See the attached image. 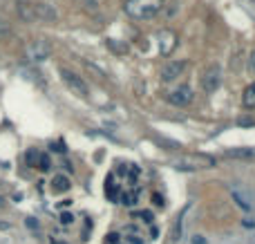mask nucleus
I'll list each match as a JSON object with an SVG mask.
<instances>
[{
  "label": "nucleus",
  "instance_id": "obj_18",
  "mask_svg": "<svg viewBox=\"0 0 255 244\" xmlns=\"http://www.w3.org/2000/svg\"><path fill=\"white\" fill-rule=\"evenodd\" d=\"M121 202H124L126 206H134V204H136V193H124Z\"/></svg>",
  "mask_w": 255,
  "mask_h": 244
},
{
  "label": "nucleus",
  "instance_id": "obj_20",
  "mask_svg": "<svg viewBox=\"0 0 255 244\" xmlns=\"http://www.w3.org/2000/svg\"><path fill=\"white\" fill-rule=\"evenodd\" d=\"M7 34H9V22L0 18V38H2V36H7Z\"/></svg>",
  "mask_w": 255,
  "mask_h": 244
},
{
  "label": "nucleus",
  "instance_id": "obj_3",
  "mask_svg": "<svg viewBox=\"0 0 255 244\" xmlns=\"http://www.w3.org/2000/svg\"><path fill=\"white\" fill-rule=\"evenodd\" d=\"M61 81L72 90V92L76 94V97H81V99H88L90 97L88 83H85V81L81 79L79 74H74L72 70H67V67H61Z\"/></svg>",
  "mask_w": 255,
  "mask_h": 244
},
{
  "label": "nucleus",
  "instance_id": "obj_9",
  "mask_svg": "<svg viewBox=\"0 0 255 244\" xmlns=\"http://www.w3.org/2000/svg\"><path fill=\"white\" fill-rule=\"evenodd\" d=\"M188 211H190V204L184 206V209L179 211V215L175 218V224H172V231H170V242L172 244H177L181 238H184V222H186V218H188Z\"/></svg>",
  "mask_w": 255,
  "mask_h": 244
},
{
  "label": "nucleus",
  "instance_id": "obj_2",
  "mask_svg": "<svg viewBox=\"0 0 255 244\" xmlns=\"http://www.w3.org/2000/svg\"><path fill=\"white\" fill-rule=\"evenodd\" d=\"M215 157L202 155V152H193V155H184L179 159L172 161V166L179 170H204V168H215Z\"/></svg>",
  "mask_w": 255,
  "mask_h": 244
},
{
  "label": "nucleus",
  "instance_id": "obj_15",
  "mask_svg": "<svg viewBox=\"0 0 255 244\" xmlns=\"http://www.w3.org/2000/svg\"><path fill=\"white\" fill-rule=\"evenodd\" d=\"M226 157H238V159H251V157H255V150H251V148H242V150H229L224 152Z\"/></svg>",
  "mask_w": 255,
  "mask_h": 244
},
{
  "label": "nucleus",
  "instance_id": "obj_6",
  "mask_svg": "<svg viewBox=\"0 0 255 244\" xmlns=\"http://www.w3.org/2000/svg\"><path fill=\"white\" fill-rule=\"evenodd\" d=\"M31 9H34V20H43V22H56L58 20L56 7L49 2H31Z\"/></svg>",
  "mask_w": 255,
  "mask_h": 244
},
{
  "label": "nucleus",
  "instance_id": "obj_22",
  "mask_svg": "<svg viewBox=\"0 0 255 244\" xmlns=\"http://www.w3.org/2000/svg\"><path fill=\"white\" fill-rule=\"evenodd\" d=\"M139 218H143V222H152V215L148 213V211H141V213H136Z\"/></svg>",
  "mask_w": 255,
  "mask_h": 244
},
{
  "label": "nucleus",
  "instance_id": "obj_19",
  "mask_svg": "<svg viewBox=\"0 0 255 244\" xmlns=\"http://www.w3.org/2000/svg\"><path fill=\"white\" fill-rule=\"evenodd\" d=\"M76 2H81L90 11H97V7H99V0H76Z\"/></svg>",
  "mask_w": 255,
  "mask_h": 244
},
{
  "label": "nucleus",
  "instance_id": "obj_25",
  "mask_svg": "<svg viewBox=\"0 0 255 244\" xmlns=\"http://www.w3.org/2000/svg\"><path fill=\"white\" fill-rule=\"evenodd\" d=\"M54 150H56V152H65V143H63V141H58L56 146H54Z\"/></svg>",
  "mask_w": 255,
  "mask_h": 244
},
{
  "label": "nucleus",
  "instance_id": "obj_7",
  "mask_svg": "<svg viewBox=\"0 0 255 244\" xmlns=\"http://www.w3.org/2000/svg\"><path fill=\"white\" fill-rule=\"evenodd\" d=\"M188 63L186 61H170L161 67V81L163 83H170V81H177L179 76H184Z\"/></svg>",
  "mask_w": 255,
  "mask_h": 244
},
{
  "label": "nucleus",
  "instance_id": "obj_17",
  "mask_svg": "<svg viewBox=\"0 0 255 244\" xmlns=\"http://www.w3.org/2000/svg\"><path fill=\"white\" fill-rule=\"evenodd\" d=\"M36 168H40V170H49V168H52V161H49V157L40 152V157H38V164H36Z\"/></svg>",
  "mask_w": 255,
  "mask_h": 244
},
{
  "label": "nucleus",
  "instance_id": "obj_10",
  "mask_svg": "<svg viewBox=\"0 0 255 244\" xmlns=\"http://www.w3.org/2000/svg\"><path fill=\"white\" fill-rule=\"evenodd\" d=\"M231 195H233L235 204H238L242 211H251V209H253V204H251V197L247 195V191H244V188H242V191H240V186H235V184H233V186H231Z\"/></svg>",
  "mask_w": 255,
  "mask_h": 244
},
{
  "label": "nucleus",
  "instance_id": "obj_5",
  "mask_svg": "<svg viewBox=\"0 0 255 244\" xmlns=\"http://www.w3.org/2000/svg\"><path fill=\"white\" fill-rule=\"evenodd\" d=\"M49 54H52V47H49L47 40H34V43H29V45H27V49H25L27 61H31V63L47 61Z\"/></svg>",
  "mask_w": 255,
  "mask_h": 244
},
{
  "label": "nucleus",
  "instance_id": "obj_14",
  "mask_svg": "<svg viewBox=\"0 0 255 244\" xmlns=\"http://www.w3.org/2000/svg\"><path fill=\"white\" fill-rule=\"evenodd\" d=\"M242 103H244V108H255V81L247 85V90L242 94Z\"/></svg>",
  "mask_w": 255,
  "mask_h": 244
},
{
  "label": "nucleus",
  "instance_id": "obj_24",
  "mask_svg": "<svg viewBox=\"0 0 255 244\" xmlns=\"http://www.w3.org/2000/svg\"><path fill=\"white\" fill-rule=\"evenodd\" d=\"M193 244H208V242H206V238H204V236H195Z\"/></svg>",
  "mask_w": 255,
  "mask_h": 244
},
{
  "label": "nucleus",
  "instance_id": "obj_12",
  "mask_svg": "<svg viewBox=\"0 0 255 244\" xmlns=\"http://www.w3.org/2000/svg\"><path fill=\"white\" fill-rule=\"evenodd\" d=\"M18 16L25 22H34V9H31V2H25V0H18Z\"/></svg>",
  "mask_w": 255,
  "mask_h": 244
},
{
  "label": "nucleus",
  "instance_id": "obj_4",
  "mask_svg": "<svg viewBox=\"0 0 255 244\" xmlns=\"http://www.w3.org/2000/svg\"><path fill=\"white\" fill-rule=\"evenodd\" d=\"M222 79H224V72H222V67L217 65V63H213V65H208L206 70L202 72V90L206 94L215 92V90L222 85Z\"/></svg>",
  "mask_w": 255,
  "mask_h": 244
},
{
  "label": "nucleus",
  "instance_id": "obj_23",
  "mask_svg": "<svg viewBox=\"0 0 255 244\" xmlns=\"http://www.w3.org/2000/svg\"><path fill=\"white\" fill-rule=\"evenodd\" d=\"M249 70H251L253 74H255V49L251 52V58H249Z\"/></svg>",
  "mask_w": 255,
  "mask_h": 244
},
{
  "label": "nucleus",
  "instance_id": "obj_8",
  "mask_svg": "<svg viewBox=\"0 0 255 244\" xmlns=\"http://www.w3.org/2000/svg\"><path fill=\"white\" fill-rule=\"evenodd\" d=\"M168 101L172 103V106H188L190 101H193V90H190V85H179V88H175L170 94H168Z\"/></svg>",
  "mask_w": 255,
  "mask_h": 244
},
{
  "label": "nucleus",
  "instance_id": "obj_1",
  "mask_svg": "<svg viewBox=\"0 0 255 244\" xmlns=\"http://www.w3.org/2000/svg\"><path fill=\"white\" fill-rule=\"evenodd\" d=\"M163 7V0H126L124 9L132 20H152Z\"/></svg>",
  "mask_w": 255,
  "mask_h": 244
},
{
  "label": "nucleus",
  "instance_id": "obj_13",
  "mask_svg": "<svg viewBox=\"0 0 255 244\" xmlns=\"http://www.w3.org/2000/svg\"><path fill=\"white\" fill-rule=\"evenodd\" d=\"M72 184H70V177H65V175H56V177L52 179V191L54 193H65L70 191Z\"/></svg>",
  "mask_w": 255,
  "mask_h": 244
},
{
  "label": "nucleus",
  "instance_id": "obj_11",
  "mask_svg": "<svg viewBox=\"0 0 255 244\" xmlns=\"http://www.w3.org/2000/svg\"><path fill=\"white\" fill-rule=\"evenodd\" d=\"M175 47H177V34L175 31H163L161 40H159V52H161L163 56H168Z\"/></svg>",
  "mask_w": 255,
  "mask_h": 244
},
{
  "label": "nucleus",
  "instance_id": "obj_21",
  "mask_svg": "<svg viewBox=\"0 0 255 244\" xmlns=\"http://www.w3.org/2000/svg\"><path fill=\"white\" fill-rule=\"evenodd\" d=\"M72 222H74V218H72L70 213H63L61 215V224H72Z\"/></svg>",
  "mask_w": 255,
  "mask_h": 244
},
{
  "label": "nucleus",
  "instance_id": "obj_16",
  "mask_svg": "<svg viewBox=\"0 0 255 244\" xmlns=\"http://www.w3.org/2000/svg\"><path fill=\"white\" fill-rule=\"evenodd\" d=\"M38 157H40V152L38 150H29L25 155V161H27V166H31V168H36V164H38Z\"/></svg>",
  "mask_w": 255,
  "mask_h": 244
}]
</instances>
